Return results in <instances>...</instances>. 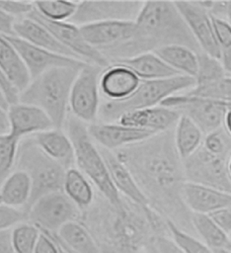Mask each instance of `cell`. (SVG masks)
<instances>
[{
	"label": "cell",
	"mask_w": 231,
	"mask_h": 253,
	"mask_svg": "<svg viewBox=\"0 0 231 253\" xmlns=\"http://www.w3.org/2000/svg\"><path fill=\"white\" fill-rule=\"evenodd\" d=\"M133 175L149 206L178 226L191 223L182 190L187 182L183 160L174 144L173 129L114 151Z\"/></svg>",
	"instance_id": "obj_1"
},
{
	"label": "cell",
	"mask_w": 231,
	"mask_h": 253,
	"mask_svg": "<svg viewBox=\"0 0 231 253\" xmlns=\"http://www.w3.org/2000/svg\"><path fill=\"white\" fill-rule=\"evenodd\" d=\"M134 23L133 38L106 55L110 63L167 45H184L196 52L200 51L175 2H143Z\"/></svg>",
	"instance_id": "obj_2"
},
{
	"label": "cell",
	"mask_w": 231,
	"mask_h": 253,
	"mask_svg": "<svg viewBox=\"0 0 231 253\" xmlns=\"http://www.w3.org/2000/svg\"><path fill=\"white\" fill-rule=\"evenodd\" d=\"M82 67H55L41 73L19 93L18 102L40 108L50 118L54 128L61 129L69 115L70 91Z\"/></svg>",
	"instance_id": "obj_3"
},
{
	"label": "cell",
	"mask_w": 231,
	"mask_h": 253,
	"mask_svg": "<svg viewBox=\"0 0 231 253\" xmlns=\"http://www.w3.org/2000/svg\"><path fill=\"white\" fill-rule=\"evenodd\" d=\"M64 127L73 144L77 168L110 204L115 207L121 206L123 198L112 183L106 162L88 131V126L69 114Z\"/></svg>",
	"instance_id": "obj_4"
},
{
	"label": "cell",
	"mask_w": 231,
	"mask_h": 253,
	"mask_svg": "<svg viewBox=\"0 0 231 253\" xmlns=\"http://www.w3.org/2000/svg\"><path fill=\"white\" fill-rule=\"evenodd\" d=\"M194 84V78L184 75L160 80H141L137 89L125 100L101 103L98 122L116 123L124 114L159 106L167 98L192 89Z\"/></svg>",
	"instance_id": "obj_5"
},
{
	"label": "cell",
	"mask_w": 231,
	"mask_h": 253,
	"mask_svg": "<svg viewBox=\"0 0 231 253\" xmlns=\"http://www.w3.org/2000/svg\"><path fill=\"white\" fill-rule=\"evenodd\" d=\"M16 169L27 172L32 181V196L26 211L40 197L63 189L66 169L44 154L32 136L20 140Z\"/></svg>",
	"instance_id": "obj_6"
},
{
	"label": "cell",
	"mask_w": 231,
	"mask_h": 253,
	"mask_svg": "<svg viewBox=\"0 0 231 253\" xmlns=\"http://www.w3.org/2000/svg\"><path fill=\"white\" fill-rule=\"evenodd\" d=\"M28 220L41 231L55 234L64 224L80 220L82 211L64 194L52 192L38 199L28 209Z\"/></svg>",
	"instance_id": "obj_7"
},
{
	"label": "cell",
	"mask_w": 231,
	"mask_h": 253,
	"mask_svg": "<svg viewBox=\"0 0 231 253\" xmlns=\"http://www.w3.org/2000/svg\"><path fill=\"white\" fill-rule=\"evenodd\" d=\"M102 70L100 66L86 63L79 70L70 91V114L86 125L98 122L101 106L99 78Z\"/></svg>",
	"instance_id": "obj_8"
},
{
	"label": "cell",
	"mask_w": 231,
	"mask_h": 253,
	"mask_svg": "<svg viewBox=\"0 0 231 253\" xmlns=\"http://www.w3.org/2000/svg\"><path fill=\"white\" fill-rule=\"evenodd\" d=\"M161 106L176 110L194 123L204 134L222 126L227 107L219 101L179 93L164 100Z\"/></svg>",
	"instance_id": "obj_9"
},
{
	"label": "cell",
	"mask_w": 231,
	"mask_h": 253,
	"mask_svg": "<svg viewBox=\"0 0 231 253\" xmlns=\"http://www.w3.org/2000/svg\"><path fill=\"white\" fill-rule=\"evenodd\" d=\"M228 159L229 157L210 153L200 146L183 161L186 181L231 193Z\"/></svg>",
	"instance_id": "obj_10"
},
{
	"label": "cell",
	"mask_w": 231,
	"mask_h": 253,
	"mask_svg": "<svg viewBox=\"0 0 231 253\" xmlns=\"http://www.w3.org/2000/svg\"><path fill=\"white\" fill-rule=\"evenodd\" d=\"M28 17L44 26L58 40V42L72 51L78 59L102 68H105L110 64L99 50L92 47L85 41L78 26L70 22H54L47 20L39 15L35 8Z\"/></svg>",
	"instance_id": "obj_11"
},
{
	"label": "cell",
	"mask_w": 231,
	"mask_h": 253,
	"mask_svg": "<svg viewBox=\"0 0 231 253\" xmlns=\"http://www.w3.org/2000/svg\"><path fill=\"white\" fill-rule=\"evenodd\" d=\"M143 2L135 1H80L68 21L78 27L103 21H134Z\"/></svg>",
	"instance_id": "obj_12"
},
{
	"label": "cell",
	"mask_w": 231,
	"mask_h": 253,
	"mask_svg": "<svg viewBox=\"0 0 231 253\" xmlns=\"http://www.w3.org/2000/svg\"><path fill=\"white\" fill-rule=\"evenodd\" d=\"M85 41L104 57L128 42L134 36V21H103L80 26ZM107 59V58H106Z\"/></svg>",
	"instance_id": "obj_13"
},
{
	"label": "cell",
	"mask_w": 231,
	"mask_h": 253,
	"mask_svg": "<svg viewBox=\"0 0 231 253\" xmlns=\"http://www.w3.org/2000/svg\"><path fill=\"white\" fill-rule=\"evenodd\" d=\"M178 10L196 41L200 51L219 59L212 17L199 1H176Z\"/></svg>",
	"instance_id": "obj_14"
},
{
	"label": "cell",
	"mask_w": 231,
	"mask_h": 253,
	"mask_svg": "<svg viewBox=\"0 0 231 253\" xmlns=\"http://www.w3.org/2000/svg\"><path fill=\"white\" fill-rule=\"evenodd\" d=\"M6 38L20 54L23 62L25 63L30 73L31 79L38 77L41 73L51 68L66 66L82 67L86 64V62L79 59L56 54L43 48L38 47L16 36Z\"/></svg>",
	"instance_id": "obj_15"
},
{
	"label": "cell",
	"mask_w": 231,
	"mask_h": 253,
	"mask_svg": "<svg viewBox=\"0 0 231 253\" xmlns=\"http://www.w3.org/2000/svg\"><path fill=\"white\" fill-rule=\"evenodd\" d=\"M88 131L97 145L111 151H116L120 148L138 143L156 134L119 123L104 122H96L88 125Z\"/></svg>",
	"instance_id": "obj_16"
},
{
	"label": "cell",
	"mask_w": 231,
	"mask_h": 253,
	"mask_svg": "<svg viewBox=\"0 0 231 253\" xmlns=\"http://www.w3.org/2000/svg\"><path fill=\"white\" fill-rule=\"evenodd\" d=\"M7 113L10 126L9 132L20 140L54 128L47 114L37 106L17 102L9 105Z\"/></svg>",
	"instance_id": "obj_17"
},
{
	"label": "cell",
	"mask_w": 231,
	"mask_h": 253,
	"mask_svg": "<svg viewBox=\"0 0 231 253\" xmlns=\"http://www.w3.org/2000/svg\"><path fill=\"white\" fill-rule=\"evenodd\" d=\"M140 82L139 77L130 68L123 64L113 62L103 68L100 74V94L105 101H122L133 94Z\"/></svg>",
	"instance_id": "obj_18"
},
{
	"label": "cell",
	"mask_w": 231,
	"mask_h": 253,
	"mask_svg": "<svg viewBox=\"0 0 231 253\" xmlns=\"http://www.w3.org/2000/svg\"><path fill=\"white\" fill-rule=\"evenodd\" d=\"M182 198L191 212L210 214L231 206V193L208 186L186 182Z\"/></svg>",
	"instance_id": "obj_19"
},
{
	"label": "cell",
	"mask_w": 231,
	"mask_h": 253,
	"mask_svg": "<svg viewBox=\"0 0 231 253\" xmlns=\"http://www.w3.org/2000/svg\"><path fill=\"white\" fill-rule=\"evenodd\" d=\"M99 146V145H98ZM110 178L120 196L140 207H150L146 196L136 183L133 175L114 151L100 147Z\"/></svg>",
	"instance_id": "obj_20"
},
{
	"label": "cell",
	"mask_w": 231,
	"mask_h": 253,
	"mask_svg": "<svg viewBox=\"0 0 231 253\" xmlns=\"http://www.w3.org/2000/svg\"><path fill=\"white\" fill-rule=\"evenodd\" d=\"M180 116L176 110L159 105L124 114L116 123L159 133L173 129Z\"/></svg>",
	"instance_id": "obj_21"
},
{
	"label": "cell",
	"mask_w": 231,
	"mask_h": 253,
	"mask_svg": "<svg viewBox=\"0 0 231 253\" xmlns=\"http://www.w3.org/2000/svg\"><path fill=\"white\" fill-rule=\"evenodd\" d=\"M14 32L16 37L21 38L38 47L56 54L78 59L77 56L63 44H61L44 26L28 16L16 19Z\"/></svg>",
	"instance_id": "obj_22"
},
{
	"label": "cell",
	"mask_w": 231,
	"mask_h": 253,
	"mask_svg": "<svg viewBox=\"0 0 231 253\" xmlns=\"http://www.w3.org/2000/svg\"><path fill=\"white\" fill-rule=\"evenodd\" d=\"M39 149L66 170L75 167L74 148L68 134L61 129L51 128L32 136Z\"/></svg>",
	"instance_id": "obj_23"
},
{
	"label": "cell",
	"mask_w": 231,
	"mask_h": 253,
	"mask_svg": "<svg viewBox=\"0 0 231 253\" xmlns=\"http://www.w3.org/2000/svg\"><path fill=\"white\" fill-rule=\"evenodd\" d=\"M52 235L70 253H102L96 238L81 220L67 222Z\"/></svg>",
	"instance_id": "obj_24"
},
{
	"label": "cell",
	"mask_w": 231,
	"mask_h": 253,
	"mask_svg": "<svg viewBox=\"0 0 231 253\" xmlns=\"http://www.w3.org/2000/svg\"><path fill=\"white\" fill-rule=\"evenodd\" d=\"M0 70L18 93L22 92L32 80L17 49L2 35H0Z\"/></svg>",
	"instance_id": "obj_25"
},
{
	"label": "cell",
	"mask_w": 231,
	"mask_h": 253,
	"mask_svg": "<svg viewBox=\"0 0 231 253\" xmlns=\"http://www.w3.org/2000/svg\"><path fill=\"white\" fill-rule=\"evenodd\" d=\"M114 62L127 66L140 80H160L179 75L153 51L144 52Z\"/></svg>",
	"instance_id": "obj_26"
},
{
	"label": "cell",
	"mask_w": 231,
	"mask_h": 253,
	"mask_svg": "<svg viewBox=\"0 0 231 253\" xmlns=\"http://www.w3.org/2000/svg\"><path fill=\"white\" fill-rule=\"evenodd\" d=\"M32 190V181L28 173L16 169L0 186L2 204L26 211L31 200Z\"/></svg>",
	"instance_id": "obj_27"
},
{
	"label": "cell",
	"mask_w": 231,
	"mask_h": 253,
	"mask_svg": "<svg viewBox=\"0 0 231 253\" xmlns=\"http://www.w3.org/2000/svg\"><path fill=\"white\" fill-rule=\"evenodd\" d=\"M204 133L186 116L181 115L173 128L175 148L184 161L192 156L202 144Z\"/></svg>",
	"instance_id": "obj_28"
},
{
	"label": "cell",
	"mask_w": 231,
	"mask_h": 253,
	"mask_svg": "<svg viewBox=\"0 0 231 253\" xmlns=\"http://www.w3.org/2000/svg\"><path fill=\"white\" fill-rule=\"evenodd\" d=\"M62 191L82 211L90 208L96 199L93 184L76 167L65 171Z\"/></svg>",
	"instance_id": "obj_29"
},
{
	"label": "cell",
	"mask_w": 231,
	"mask_h": 253,
	"mask_svg": "<svg viewBox=\"0 0 231 253\" xmlns=\"http://www.w3.org/2000/svg\"><path fill=\"white\" fill-rule=\"evenodd\" d=\"M155 52L177 74L194 78L197 72V52L184 45H167Z\"/></svg>",
	"instance_id": "obj_30"
},
{
	"label": "cell",
	"mask_w": 231,
	"mask_h": 253,
	"mask_svg": "<svg viewBox=\"0 0 231 253\" xmlns=\"http://www.w3.org/2000/svg\"><path fill=\"white\" fill-rule=\"evenodd\" d=\"M192 227L195 230L201 241L216 251L231 250V237L225 233L208 214L192 212Z\"/></svg>",
	"instance_id": "obj_31"
},
{
	"label": "cell",
	"mask_w": 231,
	"mask_h": 253,
	"mask_svg": "<svg viewBox=\"0 0 231 253\" xmlns=\"http://www.w3.org/2000/svg\"><path fill=\"white\" fill-rule=\"evenodd\" d=\"M41 230L29 220L11 229V242L15 253H35Z\"/></svg>",
	"instance_id": "obj_32"
},
{
	"label": "cell",
	"mask_w": 231,
	"mask_h": 253,
	"mask_svg": "<svg viewBox=\"0 0 231 253\" xmlns=\"http://www.w3.org/2000/svg\"><path fill=\"white\" fill-rule=\"evenodd\" d=\"M226 75L228 74L219 59L202 51L197 52V72L194 77V87L209 85Z\"/></svg>",
	"instance_id": "obj_33"
},
{
	"label": "cell",
	"mask_w": 231,
	"mask_h": 253,
	"mask_svg": "<svg viewBox=\"0 0 231 253\" xmlns=\"http://www.w3.org/2000/svg\"><path fill=\"white\" fill-rule=\"evenodd\" d=\"M78 3L76 1H37L34 2V6L37 12L47 20L68 22L75 14Z\"/></svg>",
	"instance_id": "obj_34"
},
{
	"label": "cell",
	"mask_w": 231,
	"mask_h": 253,
	"mask_svg": "<svg viewBox=\"0 0 231 253\" xmlns=\"http://www.w3.org/2000/svg\"><path fill=\"white\" fill-rule=\"evenodd\" d=\"M20 139L10 132L0 134V186L16 167Z\"/></svg>",
	"instance_id": "obj_35"
},
{
	"label": "cell",
	"mask_w": 231,
	"mask_h": 253,
	"mask_svg": "<svg viewBox=\"0 0 231 253\" xmlns=\"http://www.w3.org/2000/svg\"><path fill=\"white\" fill-rule=\"evenodd\" d=\"M185 93L192 96L219 101L226 106L231 105V76L226 75L214 83L201 87H193Z\"/></svg>",
	"instance_id": "obj_36"
},
{
	"label": "cell",
	"mask_w": 231,
	"mask_h": 253,
	"mask_svg": "<svg viewBox=\"0 0 231 253\" xmlns=\"http://www.w3.org/2000/svg\"><path fill=\"white\" fill-rule=\"evenodd\" d=\"M216 42L219 48V61L228 75L231 74V25L222 19L212 17Z\"/></svg>",
	"instance_id": "obj_37"
},
{
	"label": "cell",
	"mask_w": 231,
	"mask_h": 253,
	"mask_svg": "<svg viewBox=\"0 0 231 253\" xmlns=\"http://www.w3.org/2000/svg\"><path fill=\"white\" fill-rule=\"evenodd\" d=\"M167 227L172 239L185 253H213L212 249L201 240L192 236L172 220L167 219Z\"/></svg>",
	"instance_id": "obj_38"
},
{
	"label": "cell",
	"mask_w": 231,
	"mask_h": 253,
	"mask_svg": "<svg viewBox=\"0 0 231 253\" xmlns=\"http://www.w3.org/2000/svg\"><path fill=\"white\" fill-rule=\"evenodd\" d=\"M201 146L210 153L230 157L231 136L221 126L204 134Z\"/></svg>",
	"instance_id": "obj_39"
},
{
	"label": "cell",
	"mask_w": 231,
	"mask_h": 253,
	"mask_svg": "<svg viewBox=\"0 0 231 253\" xmlns=\"http://www.w3.org/2000/svg\"><path fill=\"white\" fill-rule=\"evenodd\" d=\"M26 220H28V212L25 210L0 204V231L10 230Z\"/></svg>",
	"instance_id": "obj_40"
},
{
	"label": "cell",
	"mask_w": 231,
	"mask_h": 253,
	"mask_svg": "<svg viewBox=\"0 0 231 253\" xmlns=\"http://www.w3.org/2000/svg\"><path fill=\"white\" fill-rule=\"evenodd\" d=\"M34 8V2L0 1V10L16 19L28 16Z\"/></svg>",
	"instance_id": "obj_41"
},
{
	"label": "cell",
	"mask_w": 231,
	"mask_h": 253,
	"mask_svg": "<svg viewBox=\"0 0 231 253\" xmlns=\"http://www.w3.org/2000/svg\"><path fill=\"white\" fill-rule=\"evenodd\" d=\"M152 246L155 248L157 253H185L172 238L165 235H157L152 238Z\"/></svg>",
	"instance_id": "obj_42"
},
{
	"label": "cell",
	"mask_w": 231,
	"mask_h": 253,
	"mask_svg": "<svg viewBox=\"0 0 231 253\" xmlns=\"http://www.w3.org/2000/svg\"><path fill=\"white\" fill-rule=\"evenodd\" d=\"M208 215L225 233L231 235V206L220 209Z\"/></svg>",
	"instance_id": "obj_43"
},
{
	"label": "cell",
	"mask_w": 231,
	"mask_h": 253,
	"mask_svg": "<svg viewBox=\"0 0 231 253\" xmlns=\"http://www.w3.org/2000/svg\"><path fill=\"white\" fill-rule=\"evenodd\" d=\"M35 253H60L59 245L51 234L41 231Z\"/></svg>",
	"instance_id": "obj_44"
},
{
	"label": "cell",
	"mask_w": 231,
	"mask_h": 253,
	"mask_svg": "<svg viewBox=\"0 0 231 253\" xmlns=\"http://www.w3.org/2000/svg\"><path fill=\"white\" fill-rule=\"evenodd\" d=\"M15 22H16V18L0 10V35L6 36V37L15 36V32H14Z\"/></svg>",
	"instance_id": "obj_45"
},
{
	"label": "cell",
	"mask_w": 231,
	"mask_h": 253,
	"mask_svg": "<svg viewBox=\"0 0 231 253\" xmlns=\"http://www.w3.org/2000/svg\"><path fill=\"white\" fill-rule=\"evenodd\" d=\"M0 86H1L2 90L5 93V96H6L7 100H8V102H9V105L15 104V103L18 102L19 93L11 85V83L7 80V78L4 76V74L2 73L1 70H0Z\"/></svg>",
	"instance_id": "obj_46"
},
{
	"label": "cell",
	"mask_w": 231,
	"mask_h": 253,
	"mask_svg": "<svg viewBox=\"0 0 231 253\" xmlns=\"http://www.w3.org/2000/svg\"><path fill=\"white\" fill-rule=\"evenodd\" d=\"M0 253H15L11 242V229L0 231Z\"/></svg>",
	"instance_id": "obj_47"
},
{
	"label": "cell",
	"mask_w": 231,
	"mask_h": 253,
	"mask_svg": "<svg viewBox=\"0 0 231 253\" xmlns=\"http://www.w3.org/2000/svg\"><path fill=\"white\" fill-rule=\"evenodd\" d=\"M10 130L7 110L0 107V134L8 133Z\"/></svg>",
	"instance_id": "obj_48"
},
{
	"label": "cell",
	"mask_w": 231,
	"mask_h": 253,
	"mask_svg": "<svg viewBox=\"0 0 231 253\" xmlns=\"http://www.w3.org/2000/svg\"><path fill=\"white\" fill-rule=\"evenodd\" d=\"M222 126L225 129V131L231 136V108L227 107V110L224 115Z\"/></svg>",
	"instance_id": "obj_49"
},
{
	"label": "cell",
	"mask_w": 231,
	"mask_h": 253,
	"mask_svg": "<svg viewBox=\"0 0 231 253\" xmlns=\"http://www.w3.org/2000/svg\"><path fill=\"white\" fill-rule=\"evenodd\" d=\"M0 107L5 109V110H8V108H9V102H8V100L5 96V93L2 90L1 86H0Z\"/></svg>",
	"instance_id": "obj_50"
},
{
	"label": "cell",
	"mask_w": 231,
	"mask_h": 253,
	"mask_svg": "<svg viewBox=\"0 0 231 253\" xmlns=\"http://www.w3.org/2000/svg\"><path fill=\"white\" fill-rule=\"evenodd\" d=\"M225 21H227L231 25V1H227L226 12H225Z\"/></svg>",
	"instance_id": "obj_51"
},
{
	"label": "cell",
	"mask_w": 231,
	"mask_h": 253,
	"mask_svg": "<svg viewBox=\"0 0 231 253\" xmlns=\"http://www.w3.org/2000/svg\"><path fill=\"white\" fill-rule=\"evenodd\" d=\"M145 249L148 251V253H157V251L155 250V248L152 246L151 243H149L148 246H147V248H145Z\"/></svg>",
	"instance_id": "obj_52"
},
{
	"label": "cell",
	"mask_w": 231,
	"mask_h": 253,
	"mask_svg": "<svg viewBox=\"0 0 231 253\" xmlns=\"http://www.w3.org/2000/svg\"><path fill=\"white\" fill-rule=\"evenodd\" d=\"M49 234H50V233H49ZM51 235H52V234H51ZM52 236H53V235H52ZM53 237H54V236H53ZM54 239H55V238H54ZM55 240H56V239H55ZM56 242H57V243H58V245H59V250H60V253H70V252H69V251H67V250H66V249H65L63 246H61V244H60V243H59L57 240H56Z\"/></svg>",
	"instance_id": "obj_53"
},
{
	"label": "cell",
	"mask_w": 231,
	"mask_h": 253,
	"mask_svg": "<svg viewBox=\"0 0 231 253\" xmlns=\"http://www.w3.org/2000/svg\"><path fill=\"white\" fill-rule=\"evenodd\" d=\"M227 167H228V172H229V175H230V178H231V155L228 159V164H227Z\"/></svg>",
	"instance_id": "obj_54"
},
{
	"label": "cell",
	"mask_w": 231,
	"mask_h": 253,
	"mask_svg": "<svg viewBox=\"0 0 231 253\" xmlns=\"http://www.w3.org/2000/svg\"><path fill=\"white\" fill-rule=\"evenodd\" d=\"M137 253H148V251L145 249V248H143V249H141V250H139Z\"/></svg>",
	"instance_id": "obj_55"
},
{
	"label": "cell",
	"mask_w": 231,
	"mask_h": 253,
	"mask_svg": "<svg viewBox=\"0 0 231 253\" xmlns=\"http://www.w3.org/2000/svg\"><path fill=\"white\" fill-rule=\"evenodd\" d=\"M0 204H2V199H1V195H0Z\"/></svg>",
	"instance_id": "obj_56"
},
{
	"label": "cell",
	"mask_w": 231,
	"mask_h": 253,
	"mask_svg": "<svg viewBox=\"0 0 231 253\" xmlns=\"http://www.w3.org/2000/svg\"><path fill=\"white\" fill-rule=\"evenodd\" d=\"M226 106V105H225ZM226 107H228V108H231V105H228V106H226Z\"/></svg>",
	"instance_id": "obj_57"
},
{
	"label": "cell",
	"mask_w": 231,
	"mask_h": 253,
	"mask_svg": "<svg viewBox=\"0 0 231 253\" xmlns=\"http://www.w3.org/2000/svg\"><path fill=\"white\" fill-rule=\"evenodd\" d=\"M230 237H231V235H230Z\"/></svg>",
	"instance_id": "obj_58"
}]
</instances>
